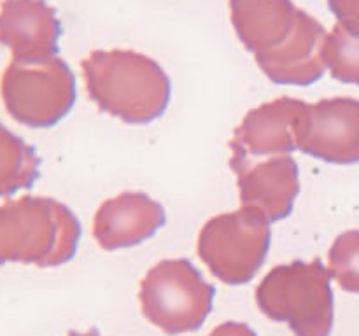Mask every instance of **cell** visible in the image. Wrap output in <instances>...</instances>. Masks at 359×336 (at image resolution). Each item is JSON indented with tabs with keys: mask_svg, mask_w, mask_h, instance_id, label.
Listing matches in <instances>:
<instances>
[{
	"mask_svg": "<svg viewBox=\"0 0 359 336\" xmlns=\"http://www.w3.org/2000/svg\"><path fill=\"white\" fill-rule=\"evenodd\" d=\"M325 62L333 79L359 86V35L337 23L326 37Z\"/></svg>",
	"mask_w": 359,
	"mask_h": 336,
	"instance_id": "14",
	"label": "cell"
},
{
	"mask_svg": "<svg viewBox=\"0 0 359 336\" xmlns=\"http://www.w3.org/2000/svg\"><path fill=\"white\" fill-rule=\"evenodd\" d=\"M238 41L276 84L309 86L326 69L325 27L293 0H230Z\"/></svg>",
	"mask_w": 359,
	"mask_h": 336,
	"instance_id": "1",
	"label": "cell"
},
{
	"mask_svg": "<svg viewBox=\"0 0 359 336\" xmlns=\"http://www.w3.org/2000/svg\"><path fill=\"white\" fill-rule=\"evenodd\" d=\"M209 336H258L248 324L244 322H223L217 328L212 329Z\"/></svg>",
	"mask_w": 359,
	"mask_h": 336,
	"instance_id": "17",
	"label": "cell"
},
{
	"mask_svg": "<svg viewBox=\"0 0 359 336\" xmlns=\"http://www.w3.org/2000/svg\"><path fill=\"white\" fill-rule=\"evenodd\" d=\"M216 287L189 259H163L140 282L142 314L167 335L196 331L212 310Z\"/></svg>",
	"mask_w": 359,
	"mask_h": 336,
	"instance_id": "5",
	"label": "cell"
},
{
	"mask_svg": "<svg viewBox=\"0 0 359 336\" xmlns=\"http://www.w3.org/2000/svg\"><path fill=\"white\" fill-rule=\"evenodd\" d=\"M161 203L140 191H126L105 200L93 219V238L104 251L135 247L165 224Z\"/></svg>",
	"mask_w": 359,
	"mask_h": 336,
	"instance_id": "12",
	"label": "cell"
},
{
	"mask_svg": "<svg viewBox=\"0 0 359 336\" xmlns=\"http://www.w3.org/2000/svg\"><path fill=\"white\" fill-rule=\"evenodd\" d=\"M328 6L340 27L349 34L359 35V0H328Z\"/></svg>",
	"mask_w": 359,
	"mask_h": 336,
	"instance_id": "16",
	"label": "cell"
},
{
	"mask_svg": "<svg viewBox=\"0 0 359 336\" xmlns=\"http://www.w3.org/2000/svg\"><path fill=\"white\" fill-rule=\"evenodd\" d=\"M67 336H100V332L97 331V329H90V331L86 332H77V331H70Z\"/></svg>",
	"mask_w": 359,
	"mask_h": 336,
	"instance_id": "18",
	"label": "cell"
},
{
	"mask_svg": "<svg viewBox=\"0 0 359 336\" xmlns=\"http://www.w3.org/2000/svg\"><path fill=\"white\" fill-rule=\"evenodd\" d=\"M263 315L287 322L294 336H330L333 328V290L330 270L321 259L273 266L256 287Z\"/></svg>",
	"mask_w": 359,
	"mask_h": 336,
	"instance_id": "4",
	"label": "cell"
},
{
	"mask_svg": "<svg viewBox=\"0 0 359 336\" xmlns=\"http://www.w3.org/2000/svg\"><path fill=\"white\" fill-rule=\"evenodd\" d=\"M0 97L11 118L28 128H51L76 104V77L58 56L13 59L0 79Z\"/></svg>",
	"mask_w": 359,
	"mask_h": 336,
	"instance_id": "6",
	"label": "cell"
},
{
	"mask_svg": "<svg viewBox=\"0 0 359 336\" xmlns=\"http://www.w3.org/2000/svg\"><path fill=\"white\" fill-rule=\"evenodd\" d=\"M62 21L44 0H4L0 4V44L13 59L34 62L58 55Z\"/></svg>",
	"mask_w": 359,
	"mask_h": 336,
	"instance_id": "11",
	"label": "cell"
},
{
	"mask_svg": "<svg viewBox=\"0 0 359 336\" xmlns=\"http://www.w3.org/2000/svg\"><path fill=\"white\" fill-rule=\"evenodd\" d=\"M307 104L280 97L245 114L230 140L231 158L259 160L298 149V133Z\"/></svg>",
	"mask_w": 359,
	"mask_h": 336,
	"instance_id": "10",
	"label": "cell"
},
{
	"mask_svg": "<svg viewBox=\"0 0 359 336\" xmlns=\"http://www.w3.org/2000/svg\"><path fill=\"white\" fill-rule=\"evenodd\" d=\"M90 100L128 125H147L165 114L170 79L158 62L130 49L91 52L81 63Z\"/></svg>",
	"mask_w": 359,
	"mask_h": 336,
	"instance_id": "2",
	"label": "cell"
},
{
	"mask_svg": "<svg viewBox=\"0 0 359 336\" xmlns=\"http://www.w3.org/2000/svg\"><path fill=\"white\" fill-rule=\"evenodd\" d=\"M330 275L347 293L359 294V231L339 234L328 254Z\"/></svg>",
	"mask_w": 359,
	"mask_h": 336,
	"instance_id": "15",
	"label": "cell"
},
{
	"mask_svg": "<svg viewBox=\"0 0 359 336\" xmlns=\"http://www.w3.org/2000/svg\"><path fill=\"white\" fill-rule=\"evenodd\" d=\"M37 153L0 122V198L30 189L39 177Z\"/></svg>",
	"mask_w": 359,
	"mask_h": 336,
	"instance_id": "13",
	"label": "cell"
},
{
	"mask_svg": "<svg viewBox=\"0 0 359 336\" xmlns=\"http://www.w3.org/2000/svg\"><path fill=\"white\" fill-rule=\"evenodd\" d=\"M230 168L237 175L242 206L258 210L269 223L286 219L293 212L300 192V170L290 154L259 160L230 158Z\"/></svg>",
	"mask_w": 359,
	"mask_h": 336,
	"instance_id": "9",
	"label": "cell"
},
{
	"mask_svg": "<svg viewBox=\"0 0 359 336\" xmlns=\"http://www.w3.org/2000/svg\"><path fill=\"white\" fill-rule=\"evenodd\" d=\"M298 150L328 163L359 161V100L337 97L307 104Z\"/></svg>",
	"mask_w": 359,
	"mask_h": 336,
	"instance_id": "8",
	"label": "cell"
},
{
	"mask_svg": "<svg viewBox=\"0 0 359 336\" xmlns=\"http://www.w3.org/2000/svg\"><path fill=\"white\" fill-rule=\"evenodd\" d=\"M272 240L270 223L255 209L242 206L203 224L198 255L217 280L228 286L251 282L265 262Z\"/></svg>",
	"mask_w": 359,
	"mask_h": 336,
	"instance_id": "7",
	"label": "cell"
},
{
	"mask_svg": "<svg viewBox=\"0 0 359 336\" xmlns=\"http://www.w3.org/2000/svg\"><path fill=\"white\" fill-rule=\"evenodd\" d=\"M79 238V219L58 200L21 196L0 205V265L62 266L76 255Z\"/></svg>",
	"mask_w": 359,
	"mask_h": 336,
	"instance_id": "3",
	"label": "cell"
}]
</instances>
